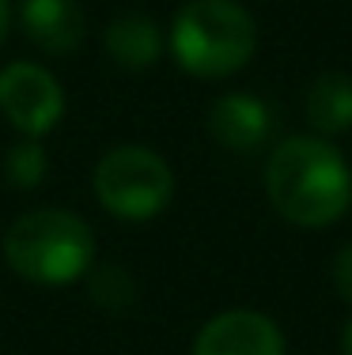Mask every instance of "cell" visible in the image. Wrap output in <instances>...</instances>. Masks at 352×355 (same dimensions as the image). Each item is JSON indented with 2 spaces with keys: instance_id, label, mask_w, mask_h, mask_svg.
<instances>
[{
  "instance_id": "6da1fadb",
  "label": "cell",
  "mask_w": 352,
  "mask_h": 355,
  "mask_svg": "<svg viewBox=\"0 0 352 355\" xmlns=\"http://www.w3.org/2000/svg\"><path fill=\"white\" fill-rule=\"evenodd\" d=\"M269 205L296 227H330L352 205V171L326 137H292L265 163Z\"/></svg>"
},
{
  "instance_id": "7a4b0ae2",
  "label": "cell",
  "mask_w": 352,
  "mask_h": 355,
  "mask_svg": "<svg viewBox=\"0 0 352 355\" xmlns=\"http://www.w3.org/2000/svg\"><path fill=\"white\" fill-rule=\"evenodd\" d=\"M4 257L12 272L31 284H72L95 265V231L76 212L38 208L8 227Z\"/></svg>"
},
{
  "instance_id": "3957f363",
  "label": "cell",
  "mask_w": 352,
  "mask_h": 355,
  "mask_svg": "<svg viewBox=\"0 0 352 355\" xmlns=\"http://www.w3.org/2000/svg\"><path fill=\"white\" fill-rule=\"evenodd\" d=\"M258 49L254 15L239 0H186L171 23V53L190 76L224 80Z\"/></svg>"
},
{
  "instance_id": "277c9868",
  "label": "cell",
  "mask_w": 352,
  "mask_h": 355,
  "mask_svg": "<svg viewBox=\"0 0 352 355\" xmlns=\"http://www.w3.org/2000/svg\"><path fill=\"white\" fill-rule=\"evenodd\" d=\"M91 185H95L99 205L117 219H129V223L159 216L174 197V174L167 159L144 144L110 148L99 159Z\"/></svg>"
},
{
  "instance_id": "5b68a950",
  "label": "cell",
  "mask_w": 352,
  "mask_h": 355,
  "mask_svg": "<svg viewBox=\"0 0 352 355\" xmlns=\"http://www.w3.org/2000/svg\"><path fill=\"white\" fill-rule=\"evenodd\" d=\"M0 110L23 137H42L65 117V91L42 64L15 61L0 72Z\"/></svg>"
},
{
  "instance_id": "8992f818",
  "label": "cell",
  "mask_w": 352,
  "mask_h": 355,
  "mask_svg": "<svg viewBox=\"0 0 352 355\" xmlns=\"http://www.w3.org/2000/svg\"><path fill=\"white\" fill-rule=\"evenodd\" d=\"M194 355H284V336L276 321L258 310H228L205 321Z\"/></svg>"
},
{
  "instance_id": "52a82bcc",
  "label": "cell",
  "mask_w": 352,
  "mask_h": 355,
  "mask_svg": "<svg viewBox=\"0 0 352 355\" xmlns=\"http://www.w3.org/2000/svg\"><path fill=\"white\" fill-rule=\"evenodd\" d=\"M208 132L228 151H254L273 132V110L254 95L231 91L208 106Z\"/></svg>"
},
{
  "instance_id": "ba28073f",
  "label": "cell",
  "mask_w": 352,
  "mask_h": 355,
  "mask_svg": "<svg viewBox=\"0 0 352 355\" xmlns=\"http://www.w3.org/2000/svg\"><path fill=\"white\" fill-rule=\"evenodd\" d=\"M19 27L42 53H76L83 35H87V19L76 0H23L19 4Z\"/></svg>"
},
{
  "instance_id": "9c48e42d",
  "label": "cell",
  "mask_w": 352,
  "mask_h": 355,
  "mask_svg": "<svg viewBox=\"0 0 352 355\" xmlns=\"http://www.w3.org/2000/svg\"><path fill=\"white\" fill-rule=\"evenodd\" d=\"M106 53H110L114 64H121V69L144 72V69H152L159 61V53H163V35H159L152 15H140V12L117 15L110 27H106Z\"/></svg>"
},
{
  "instance_id": "30bf717a",
  "label": "cell",
  "mask_w": 352,
  "mask_h": 355,
  "mask_svg": "<svg viewBox=\"0 0 352 355\" xmlns=\"http://www.w3.org/2000/svg\"><path fill=\"white\" fill-rule=\"evenodd\" d=\"M307 121L318 137H341L352 129V76L322 72L307 91Z\"/></svg>"
},
{
  "instance_id": "8fae6325",
  "label": "cell",
  "mask_w": 352,
  "mask_h": 355,
  "mask_svg": "<svg viewBox=\"0 0 352 355\" xmlns=\"http://www.w3.org/2000/svg\"><path fill=\"white\" fill-rule=\"evenodd\" d=\"M87 295H91L95 306L114 310L117 314V310L133 306V299H137V284H133V276L125 272V268L103 265V268H95V272L87 276Z\"/></svg>"
},
{
  "instance_id": "7c38bea8",
  "label": "cell",
  "mask_w": 352,
  "mask_h": 355,
  "mask_svg": "<svg viewBox=\"0 0 352 355\" xmlns=\"http://www.w3.org/2000/svg\"><path fill=\"white\" fill-rule=\"evenodd\" d=\"M46 171H49L46 148H42L35 137L12 144V151H8V159H4V174L15 189H35V185H42Z\"/></svg>"
},
{
  "instance_id": "4fadbf2b",
  "label": "cell",
  "mask_w": 352,
  "mask_h": 355,
  "mask_svg": "<svg viewBox=\"0 0 352 355\" xmlns=\"http://www.w3.org/2000/svg\"><path fill=\"white\" fill-rule=\"evenodd\" d=\"M333 287L345 302H352V242L333 253Z\"/></svg>"
},
{
  "instance_id": "5bb4252c",
  "label": "cell",
  "mask_w": 352,
  "mask_h": 355,
  "mask_svg": "<svg viewBox=\"0 0 352 355\" xmlns=\"http://www.w3.org/2000/svg\"><path fill=\"white\" fill-rule=\"evenodd\" d=\"M8 27H12V0H0V42L8 38Z\"/></svg>"
},
{
  "instance_id": "9a60e30c",
  "label": "cell",
  "mask_w": 352,
  "mask_h": 355,
  "mask_svg": "<svg viewBox=\"0 0 352 355\" xmlns=\"http://www.w3.org/2000/svg\"><path fill=\"white\" fill-rule=\"evenodd\" d=\"M341 355H352V321L345 325V336H341Z\"/></svg>"
}]
</instances>
